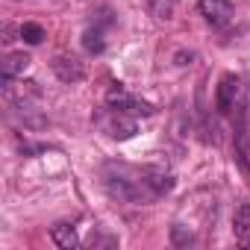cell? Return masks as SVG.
I'll use <instances>...</instances> for the list:
<instances>
[{"instance_id": "obj_7", "label": "cell", "mask_w": 250, "mask_h": 250, "mask_svg": "<svg viewBox=\"0 0 250 250\" xmlns=\"http://www.w3.org/2000/svg\"><path fill=\"white\" fill-rule=\"evenodd\" d=\"M50 238H53L59 247H65V250H71V247H77V244H80L77 229H74L71 224H56V227L50 229Z\"/></svg>"}, {"instance_id": "obj_10", "label": "cell", "mask_w": 250, "mask_h": 250, "mask_svg": "<svg viewBox=\"0 0 250 250\" xmlns=\"http://www.w3.org/2000/svg\"><path fill=\"white\" fill-rule=\"evenodd\" d=\"M18 36H21V42L24 44H42L44 42V27L42 24H33V21H27V24H21V30H18Z\"/></svg>"}, {"instance_id": "obj_1", "label": "cell", "mask_w": 250, "mask_h": 250, "mask_svg": "<svg viewBox=\"0 0 250 250\" xmlns=\"http://www.w3.org/2000/svg\"><path fill=\"white\" fill-rule=\"evenodd\" d=\"M94 124H97V127H100L109 139H118V142H127V139L136 136V121H133L127 112H118V109H112V106L100 109V112L94 115Z\"/></svg>"}, {"instance_id": "obj_6", "label": "cell", "mask_w": 250, "mask_h": 250, "mask_svg": "<svg viewBox=\"0 0 250 250\" xmlns=\"http://www.w3.org/2000/svg\"><path fill=\"white\" fill-rule=\"evenodd\" d=\"M232 229H235V238H238V244L250 247V203H241V206L235 209Z\"/></svg>"}, {"instance_id": "obj_3", "label": "cell", "mask_w": 250, "mask_h": 250, "mask_svg": "<svg viewBox=\"0 0 250 250\" xmlns=\"http://www.w3.org/2000/svg\"><path fill=\"white\" fill-rule=\"evenodd\" d=\"M106 106H112V109H118V112H127V115H145V118H150V115L156 112L150 103L133 97L121 83H112V88H109V94H106Z\"/></svg>"}, {"instance_id": "obj_9", "label": "cell", "mask_w": 250, "mask_h": 250, "mask_svg": "<svg viewBox=\"0 0 250 250\" xmlns=\"http://www.w3.org/2000/svg\"><path fill=\"white\" fill-rule=\"evenodd\" d=\"M27 65H30V56H27V53H12V56L3 62V80H12V77L24 74Z\"/></svg>"}, {"instance_id": "obj_4", "label": "cell", "mask_w": 250, "mask_h": 250, "mask_svg": "<svg viewBox=\"0 0 250 250\" xmlns=\"http://www.w3.org/2000/svg\"><path fill=\"white\" fill-rule=\"evenodd\" d=\"M197 12H200L203 21H206L209 27H215V30L227 27V24L232 21V15H235V9H232L229 0H197Z\"/></svg>"}, {"instance_id": "obj_2", "label": "cell", "mask_w": 250, "mask_h": 250, "mask_svg": "<svg viewBox=\"0 0 250 250\" xmlns=\"http://www.w3.org/2000/svg\"><path fill=\"white\" fill-rule=\"evenodd\" d=\"M215 106L221 115H232V112H241L244 109V85L235 74H224L221 83H218V91H215Z\"/></svg>"}, {"instance_id": "obj_5", "label": "cell", "mask_w": 250, "mask_h": 250, "mask_svg": "<svg viewBox=\"0 0 250 250\" xmlns=\"http://www.w3.org/2000/svg\"><path fill=\"white\" fill-rule=\"evenodd\" d=\"M53 74H56V77H59L62 83H80V80L85 77L83 65H80L77 59H65V56L53 59Z\"/></svg>"}, {"instance_id": "obj_8", "label": "cell", "mask_w": 250, "mask_h": 250, "mask_svg": "<svg viewBox=\"0 0 250 250\" xmlns=\"http://www.w3.org/2000/svg\"><path fill=\"white\" fill-rule=\"evenodd\" d=\"M83 47H85V53H91V56L103 53V50H106L103 30H100V27H91V30H85V36H83Z\"/></svg>"}]
</instances>
